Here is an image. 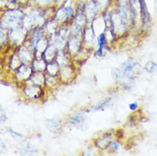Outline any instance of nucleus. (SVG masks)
Instances as JSON below:
<instances>
[{"label":"nucleus","mask_w":157,"mask_h":156,"mask_svg":"<svg viewBox=\"0 0 157 156\" xmlns=\"http://www.w3.org/2000/svg\"><path fill=\"white\" fill-rule=\"evenodd\" d=\"M114 131H106L99 135L97 138H95L92 144L99 152H105L108 150L110 142L114 139Z\"/></svg>","instance_id":"2eb2a0df"},{"label":"nucleus","mask_w":157,"mask_h":156,"mask_svg":"<svg viewBox=\"0 0 157 156\" xmlns=\"http://www.w3.org/2000/svg\"><path fill=\"white\" fill-rule=\"evenodd\" d=\"M55 62L58 64L59 67H62L70 64L73 61H72V56L67 53L66 50H62L57 52Z\"/></svg>","instance_id":"393cba45"},{"label":"nucleus","mask_w":157,"mask_h":156,"mask_svg":"<svg viewBox=\"0 0 157 156\" xmlns=\"http://www.w3.org/2000/svg\"><path fill=\"white\" fill-rule=\"evenodd\" d=\"M144 69L149 74H153L157 71V63H155L153 61H149L148 63H146Z\"/></svg>","instance_id":"e433bc0d"},{"label":"nucleus","mask_w":157,"mask_h":156,"mask_svg":"<svg viewBox=\"0 0 157 156\" xmlns=\"http://www.w3.org/2000/svg\"><path fill=\"white\" fill-rule=\"evenodd\" d=\"M45 81H46V74H45V73L34 72L28 82L34 84V85H37V86H44L45 87Z\"/></svg>","instance_id":"c85d7f7f"},{"label":"nucleus","mask_w":157,"mask_h":156,"mask_svg":"<svg viewBox=\"0 0 157 156\" xmlns=\"http://www.w3.org/2000/svg\"><path fill=\"white\" fill-rule=\"evenodd\" d=\"M111 28L114 30L119 40L125 39L130 33V25L122 19L114 6L112 7L111 12Z\"/></svg>","instance_id":"39448f33"},{"label":"nucleus","mask_w":157,"mask_h":156,"mask_svg":"<svg viewBox=\"0 0 157 156\" xmlns=\"http://www.w3.org/2000/svg\"><path fill=\"white\" fill-rule=\"evenodd\" d=\"M8 120V116H7V113L5 112L4 108L0 106V125H3Z\"/></svg>","instance_id":"ea45409f"},{"label":"nucleus","mask_w":157,"mask_h":156,"mask_svg":"<svg viewBox=\"0 0 157 156\" xmlns=\"http://www.w3.org/2000/svg\"><path fill=\"white\" fill-rule=\"evenodd\" d=\"M24 16L25 12L22 7L5 10L0 13V24L9 31L22 26Z\"/></svg>","instance_id":"7ed1b4c3"},{"label":"nucleus","mask_w":157,"mask_h":156,"mask_svg":"<svg viewBox=\"0 0 157 156\" xmlns=\"http://www.w3.org/2000/svg\"><path fill=\"white\" fill-rule=\"evenodd\" d=\"M120 69L125 76L132 79H136L137 76L141 74L143 67L139 63L133 59H127L120 65Z\"/></svg>","instance_id":"9d476101"},{"label":"nucleus","mask_w":157,"mask_h":156,"mask_svg":"<svg viewBox=\"0 0 157 156\" xmlns=\"http://www.w3.org/2000/svg\"><path fill=\"white\" fill-rule=\"evenodd\" d=\"M128 108H129L130 111H132V112H136L138 108H139V104L136 102V101H134V102H131L129 105H128Z\"/></svg>","instance_id":"a19ab883"},{"label":"nucleus","mask_w":157,"mask_h":156,"mask_svg":"<svg viewBox=\"0 0 157 156\" xmlns=\"http://www.w3.org/2000/svg\"><path fill=\"white\" fill-rule=\"evenodd\" d=\"M15 1L19 4L21 7H23V6L30 3V0H15Z\"/></svg>","instance_id":"c03bdc74"},{"label":"nucleus","mask_w":157,"mask_h":156,"mask_svg":"<svg viewBox=\"0 0 157 156\" xmlns=\"http://www.w3.org/2000/svg\"><path fill=\"white\" fill-rule=\"evenodd\" d=\"M20 92L24 101L43 102L45 99H47L50 90L44 86L27 82L20 86Z\"/></svg>","instance_id":"f03ea898"},{"label":"nucleus","mask_w":157,"mask_h":156,"mask_svg":"<svg viewBox=\"0 0 157 156\" xmlns=\"http://www.w3.org/2000/svg\"><path fill=\"white\" fill-rule=\"evenodd\" d=\"M63 124H64V120L58 117L50 118L44 120L45 127L48 130V131H50L52 134H57L60 132L63 128Z\"/></svg>","instance_id":"5701e85b"},{"label":"nucleus","mask_w":157,"mask_h":156,"mask_svg":"<svg viewBox=\"0 0 157 156\" xmlns=\"http://www.w3.org/2000/svg\"><path fill=\"white\" fill-rule=\"evenodd\" d=\"M22 8L25 12L22 26L30 32L37 27H43L48 19L53 18L56 7L43 10L29 3Z\"/></svg>","instance_id":"f257e3e1"},{"label":"nucleus","mask_w":157,"mask_h":156,"mask_svg":"<svg viewBox=\"0 0 157 156\" xmlns=\"http://www.w3.org/2000/svg\"><path fill=\"white\" fill-rule=\"evenodd\" d=\"M99 11L102 13L114 5V0H94Z\"/></svg>","instance_id":"72a5a7b5"},{"label":"nucleus","mask_w":157,"mask_h":156,"mask_svg":"<svg viewBox=\"0 0 157 156\" xmlns=\"http://www.w3.org/2000/svg\"><path fill=\"white\" fill-rule=\"evenodd\" d=\"M103 34H104V37H105V39H106V42L108 44V45L111 49H113L114 45L117 44V42L120 41L118 39L116 34L114 33V30L112 29V28H105V30L103 31Z\"/></svg>","instance_id":"bb28decb"},{"label":"nucleus","mask_w":157,"mask_h":156,"mask_svg":"<svg viewBox=\"0 0 157 156\" xmlns=\"http://www.w3.org/2000/svg\"><path fill=\"white\" fill-rule=\"evenodd\" d=\"M16 51L22 63L31 64L33 60L34 59V51L26 43L16 48Z\"/></svg>","instance_id":"a211bd4d"},{"label":"nucleus","mask_w":157,"mask_h":156,"mask_svg":"<svg viewBox=\"0 0 157 156\" xmlns=\"http://www.w3.org/2000/svg\"><path fill=\"white\" fill-rule=\"evenodd\" d=\"M116 100L115 95L112 94L109 95V97L103 98L102 101H98V103H96L94 105L90 106L88 108L85 109L86 113H90V112H98V111H103V110L109 108L110 107L114 105V101Z\"/></svg>","instance_id":"f3484780"},{"label":"nucleus","mask_w":157,"mask_h":156,"mask_svg":"<svg viewBox=\"0 0 157 156\" xmlns=\"http://www.w3.org/2000/svg\"><path fill=\"white\" fill-rule=\"evenodd\" d=\"M112 49L107 44L103 32L98 34L97 36V42H96V45L93 49L92 55L95 58H103L108 55V53Z\"/></svg>","instance_id":"f8f14e48"},{"label":"nucleus","mask_w":157,"mask_h":156,"mask_svg":"<svg viewBox=\"0 0 157 156\" xmlns=\"http://www.w3.org/2000/svg\"><path fill=\"white\" fill-rule=\"evenodd\" d=\"M98 153L100 152L96 148V147H95L94 145L92 144L91 146H89V147L85 150L84 154H85V155H95V154H97Z\"/></svg>","instance_id":"58836bf2"},{"label":"nucleus","mask_w":157,"mask_h":156,"mask_svg":"<svg viewBox=\"0 0 157 156\" xmlns=\"http://www.w3.org/2000/svg\"><path fill=\"white\" fill-rule=\"evenodd\" d=\"M58 52V49L56 47V45L53 43H50L46 48V50L44 51L43 53V58L47 62V63H51V62H54L56 56V54Z\"/></svg>","instance_id":"a878e982"},{"label":"nucleus","mask_w":157,"mask_h":156,"mask_svg":"<svg viewBox=\"0 0 157 156\" xmlns=\"http://www.w3.org/2000/svg\"><path fill=\"white\" fill-rule=\"evenodd\" d=\"M61 86V83L59 81L57 76H50L46 75V81H45V87L48 90L51 91L57 89Z\"/></svg>","instance_id":"c756f323"},{"label":"nucleus","mask_w":157,"mask_h":156,"mask_svg":"<svg viewBox=\"0 0 157 156\" xmlns=\"http://www.w3.org/2000/svg\"><path fill=\"white\" fill-rule=\"evenodd\" d=\"M5 49H6V48H4L2 45H0V55L2 54V51H4Z\"/></svg>","instance_id":"a18cd8bd"},{"label":"nucleus","mask_w":157,"mask_h":156,"mask_svg":"<svg viewBox=\"0 0 157 156\" xmlns=\"http://www.w3.org/2000/svg\"><path fill=\"white\" fill-rule=\"evenodd\" d=\"M84 13L86 16L87 20L89 21V24H90L101 12L99 11V10H98V6H97L94 0H89L86 3V7H85Z\"/></svg>","instance_id":"b1692460"},{"label":"nucleus","mask_w":157,"mask_h":156,"mask_svg":"<svg viewBox=\"0 0 157 156\" xmlns=\"http://www.w3.org/2000/svg\"><path fill=\"white\" fill-rule=\"evenodd\" d=\"M47 63L43 57H34L31 63V66L34 72L44 73L47 67Z\"/></svg>","instance_id":"cd10ccee"},{"label":"nucleus","mask_w":157,"mask_h":156,"mask_svg":"<svg viewBox=\"0 0 157 156\" xmlns=\"http://www.w3.org/2000/svg\"><path fill=\"white\" fill-rule=\"evenodd\" d=\"M120 148H121V143L119 142V139L114 138L113 140L110 142L107 152L111 153V154H115L120 150Z\"/></svg>","instance_id":"c9c22d12"},{"label":"nucleus","mask_w":157,"mask_h":156,"mask_svg":"<svg viewBox=\"0 0 157 156\" xmlns=\"http://www.w3.org/2000/svg\"><path fill=\"white\" fill-rule=\"evenodd\" d=\"M77 0H67V3L55 9L53 18L59 25H68L72 23L77 14L76 11Z\"/></svg>","instance_id":"20e7f679"},{"label":"nucleus","mask_w":157,"mask_h":156,"mask_svg":"<svg viewBox=\"0 0 157 156\" xmlns=\"http://www.w3.org/2000/svg\"><path fill=\"white\" fill-rule=\"evenodd\" d=\"M92 52H93L92 50L83 46L78 52H76L75 55L72 56V61L78 67H80L92 55Z\"/></svg>","instance_id":"aec40b11"},{"label":"nucleus","mask_w":157,"mask_h":156,"mask_svg":"<svg viewBox=\"0 0 157 156\" xmlns=\"http://www.w3.org/2000/svg\"><path fill=\"white\" fill-rule=\"evenodd\" d=\"M64 124L76 129L86 131L89 128V118L85 111L75 112L68 115V117L64 121Z\"/></svg>","instance_id":"0eeeda50"},{"label":"nucleus","mask_w":157,"mask_h":156,"mask_svg":"<svg viewBox=\"0 0 157 156\" xmlns=\"http://www.w3.org/2000/svg\"><path fill=\"white\" fill-rule=\"evenodd\" d=\"M6 132L9 133L14 139H17V140H19V139H23L24 137H24V135H22L21 133L16 132V131H15L13 129L10 128V127L6 128Z\"/></svg>","instance_id":"4c0bfd02"},{"label":"nucleus","mask_w":157,"mask_h":156,"mask_svg":"<svg viewBox=\"0 0 157 156\" xmlns=\"http://www.w3.org/2000/svg\"><path fill=\"white\" fill-rule=\"evenodd\" d=\"M67 0H55V4H54V6H55L56 8H57V7H60V6H62L64 4H66L67 3Z\"/></svg>","instance_id":"37998d69"},{"label":"nucleus","mask_w":157,"mask_h":156,"mask_svg":"<svg viewBox=\"0 0 157 156\" xmlns=\"http://www.w3.org/2000/svg\"><path fill=\"white\" fill-rule=\"evenodd\" d=\"M111 76L114 78L115 83L124 90H132L135 85V79H132L125 76L120 69V67H113L111 69Z\"/></svg>","instance_id":"9b49d317"},{"label":"nucleus","mask_w":157,"mask_h":156,"mask_svg":"<svg viewBox=\"0 0 157 156\" xmlns=\"http://www.w3.org/2000/svg\"><path fill=\"white\" fill-rule=\"evenodd\" d=\"M83 47L82 36L76 35L71 32L69 37L67 38L65 45V50L67 53L73 56L76 52H78Z\"/></svg>","instance_id":"dca6fc26"},{"label":"nucleus","mask_w":157,"mask_h":156,"mask_svg":"<svg viewBox=\"0 0 157 156\" xmlns=\"http://www.w3.org/2000/svg\"><path fill=\"white\" fill-rule=\"evenodd\" d=\"M29 31L21 26L18 28L9 30V45L16 49L26 43L28 39Z\"/></svg>","instance_id":"6e6552de"},{"label":"nucleus","mask_w":157,"mask_h":156,"mask_svg":"<svg viewBox=\"0 0 157 156\" xmlns=\"http://www.w3.org/2000/svg\"><path fill=\"white\" fill-rule=\"evenodd\" d=\"M59 69H60V67L54 61V62L47 63V67L44 73L46 75H50V76H58Z\"/></svg>","instance_id":"473e14b6"},{"label":"nucleus","mask_w":157,"mask_h":156,"mask_svg":"<svg viewBox=\"0 0 157 156\" xmlns=\"http://www.w3.org/2000/svg\"><path fill=\"white\" fill-rule=\"evenodd\" d=\"M78 71L79 67L73 62L70 64L60 67L57 77L61 86H68L75 82L78 78Z\"/></svg>","instance_id":"423d86ee"},{"label":"nucleus","mask_w":157,"mask_h":156,"mask_svg":"<svg viewBox=\"0 0 157 156\" xmlns=\"http://www.w3.org/2000/svg\"><path fill=\"white\" fill-rule=\"evenodd\" d=\"M7 152V146L2 140H0V154H4Z\"/></svg>","instance_id":"79ce46f5"},{"label":"nucleus","mask_w":157,"mask_h":156,"mask_svg":"<svg viewBox=\"0 0 157 156\" xmlns=\"http://www.w3.org/2000/svg\"><path fill=\"white\" fill-rule=\"evenodd\" d=\"M0 45L7 48L9 46V31L0 24Z\"/></svg>","instance_id":"f704fd0d"},{"label":"nucleus","mask_w":157,"mask_h":156,"mask_svg":"<svg viewBox=\"0 0 157 156\" xmlns=\"http://www.w3.org/2000/svg\"><path fill=\"white\" fill-rule=\"evenodd\" d=\"M151 26V16L145 4V0H140V26L139 31L141 33H147Z\"/></svg>","instance_id":"ddd939ff"},{"label":"nucleus","mask_w":157,"mask_h":156,"mask_svg":"<svg viewBox=\"0 0 157 156\" xmlns=\"http://www.w3.org/2000/svg\"><path fill=\"white\" fill-rule=\"evenodd\" d=\"M97 36L98 35L96 34L93 28H91V26L89 24L83 31V46L89 48L93 51L95 45H96V42H97Z\"/></svg>","instance_id":"6ab92c4d"},{"label":"nucleus","mask_w":157,"mask_h":156,"mask_svg":"<svg viewBox=\"0 0 157 156\" xmlns=\"http://www.w3.org/2000/svg\"><path fill=\"white\" fill-rule=\"evenodd\" d=\"M21 7L15 0H0V13Z\"/></svg>","instance_id":"2f4dec72"},{"label":"nucleus","mask_w":157,"mask_h":156,"mask_svg":"<svg viewBox=\"0 0 157 156\" xmlns=\"http://www.w3.org/2000/svg\"><path fill=\"white\" fill-rule=\"evenodd\" d=\"M34 71L31 64L22 63L13 74H11V78L17 86H21L27 83L30 79Z\"/></svg>","instance_id":"1a4fd4ad"},{"label":"nucleus","mask_w":157,"mask_h":156,"mask_svg":"<svg viewBox=\"0 0 157 156\" xmlns=\"http://www.w3.org/2000/svg\"><path fill=\"white\" fill-rule=\"evenodd\" d=\"M30 4L35 7L45 10L51 7H55L54 6L55 0H30Z\"/></svg>","instance_id":"7c9ffc66"},{"label":"nucleus","mask_w":157,"mask_h":156,"mask_svg":"<svg viewBox=\"0 0 157 156\" xmlns=\"http://www.w3.org/2000/svg\"><path fill=\"white\" fill-rule=\"evenodd\" d=\"M114 8L116 9L122 19L130 25H132V12L130 6V0H114Z\"/></svg>","instance_id":"4468645a"},{"label":"nucleus","mask_w":157,"mask_h":156,"mask_svg":"<svg viewBox=\"0 0 157 156\" xmlns=\"http://www.w3.org/2000/svg\"><path fill=\"white\" fill-rule=\"evenodd\" d=\"M60 27L59 23L54 18H50L46 21V22L43 26L44 31L50 40V43L55 39L56 35L57 33L58 28Z\"/></svg>","instance_id":"412c9836"},{"label":"nucleus","mask_w":157,"mask_h":156,"mask_svg":"<svg viewBox=\"0 0 157 156\" xmlns=\"http://www.w3.org/2000/svg\"><path fill=\"white\" fill-rule=\"evenodd\" d=\"M16 152L21 155H33L38 154L39 150L29 141L23 140L16 145Z\"/></svg>","instance_id":"4be33fe9"}]
</instances>
